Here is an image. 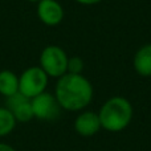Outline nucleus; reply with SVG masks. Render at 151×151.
Here are the masks:
<instances>
[{"instance_id":"obj_1","label":"nucleus","mask_w":151,"mask_h":151,"mask_svg":"<svg viewBox=\"0 0 151 151\" xmlns=\"http://www.w3.org/2000/svg\"><path fill=\"white\" fill-rule=\"evenodd\" d=\"M94 89L91 82L82 74L66 73L57 78L55 97L61 109L68 111H81L91 102Z\"/></svg>"},{"instance_id":"obj_2","label":"nucleus","mask_w":151,"mask_h":151,"mask_svg":"<svg viewBox=\"0 0 151 151\" xmlns=\"http://www.w3.org/2000/svg\"><path fill=\"white\" fill-rule=\"evenodd\" d=\"M134 109L127 98L121 96L110 97L98 111L101 127L110 133L123 131L133 121Z\"/></svg>"},{"instance_id":"obj_3","label":"nucleus","mask_w":151,"mask_h":151,"mask_svg":"<svg viewBox=\"0 0 151 151\" xmlns=\"http://www.w3.org/2000/svg\"><path fill=\"white\" fill-rule=\"evenodd\" d=\"M68 55L58 45H48L40 55V68L48 77L60 78L68 73Z\"/></svg>"},{"instance_id":"obj_4","label":"nucleus","mask_w":151,"mask_h":151,"mask_svg":"<svg viewBox=\"0 0 151 151\" xmlns=\"http://www.w3.org/2000/svg\"><path fill=\"white\" fill-rule=\"evenodd\" d=\"M48 80L49 77L40 66H31L25 69L19 77V91L32 99L47 91Z\"/></svg>"},{"instance_id":"obj_5","label":"nucleus","mask_w":151,"mask_h":151,"mask_svg":"<svg viewBox=\"0 0 151 151\" xmlns=\"http://www.w3.org/2000/svg\"><path fill=\"white\" fill-rule=\"evenodd\" d=\"M32 101V110L33 117L40 121H56L61 114V106L58 104L55 94L44 91V93L36 96Z\"/></svg>"},{"instance_id":"obj_6","label":"nucleus","mask_w":151,"mask_h":151,"mask_svg":"<svg viewBox=\"0 0 151 151\" xmlns=\"http://www.w3.org/2000/svg\"><path fill=\"white\" fill-rule=\"evenodd\" d=\"M5 107L12 113L16 122L27 123L33 119V110H32V101L31 98L25 97L20 91L13 96L8 97L5 99Z\"/></svg>"},{"instance_id":"obj_7","label":"nucleus","mask_w":151,"mask_h":151,"mask_svg":"<svg viewBox=\"0 0 151 151\" xmlns=\"http://www.w3.org/2000/svg\"><path fill=\"white\" fill-rule=\"evenodd\" d=\"M37 17L48 27H56L64 19V8L57 0H40L37 3Z\"/></svg>"},{"instance_id":"obj_8","label":"nucleus","mask_w":151,"mask_h":151,"mask_svg":"<svg viewBox=\"0 0 151 151\" xmlns=\"http://www.w3.org/2000/svg\"><path fill=\"white\" fill-rule=\"evenodd\" d=\"M101 129L98 113L96 111H81L74 119V130L81 137H93Z\"/></svg>"},{"instance_id":"obj_9","label":"nucleus","mask_w":151,"mask_h":151,"mask_svg":"<svg viewBox=\"0 0 151 151\" xmlns=\"http://www.w3.org/2000/svg\"><path fill=\"white\" fill-rule=\"evenodd\" d=\"M134 70L142 77H151V44H145L135 52L133 58Z\"/></svg>"},{"instance_id":"obj_10","label":"nucleus","mask_w":151,"mask_h":151,"mask_svg":"<svg viewBox=\"0 0 151 151\" xmlns=\"http://www.w3.org/2000/svg\"><path fill=\"white\" fill-rule=\"evenodd\" d=\"M19 93V77L12 70H0V94L5 98Z\"/></svg>"},{"instance_id":"obj_11","label":"nucleus","mask_w":151,"mask_h":151,"mask_svg":"<svg viewBox=\"0 0 151 151\" xmlns=\"http://www.w3.org/2000/svg\"><path fill=\"white\" fill-rule=\"evenodd\" d=\"M16 119L5 106H0V138L11 134L16 126Z\"/></svg>"},{"instance_id":"obj_12","label":"nucleus","mask_w":151,"mask_h":151,"mask_svg":"<svg viewBox=\"0 0 151 151\" xmlns=\"http://www.w3.org/2000/svg\"><path fill=\"white\" fill-rule=\"evenodd\" d=\"M83 70V60L81 57H69L68 60V73L70 74H82Z\"/></svg>"},{"instance_id":"obj_13","label":"nucleus","mask_w":151,"mask_h":151,"mask_svg":"<svg viewBox=\"0 0 151 151\" xmlns=\"http://www.w3.org/2000/svg\"><path fill=\"white\" fill-rule=\"evenodd\" d=\"M76 1L80 3V4H82V5H94V4L101 3L102 0H76Z\"/></svg>"},{"instance_id":"obj_14","label":"nucleus","mask_w":151,"mask_h":151,"mask_svg":"<svg viewBox=\"0 0 151 151\" xmlns=\"http://www.w3.org/2000/svg\"><path fill=\"white\" fill-rule=\"evenodd\" d=\"M0 151H16V150L13 149L12 146H9V145L1 143V142H0Z\"/></svg>"},{"instance_id":"obj_15","label":"nucleus","mask_w":151,"mask_h":151,"mask_svg":"<svg viewBox=\"0 0 151 151\" xmlns=\"http://www.w3.org/2000/svg\"><path fill=\"white\" fill-rule=\"evenodd\" d=\"M27 1H32V3H39L40 0H27Z\"/></svg>"}]
</instances>
